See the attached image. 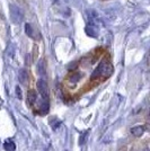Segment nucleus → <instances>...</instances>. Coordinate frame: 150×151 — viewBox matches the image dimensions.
Here are the masks:
<instances>
[{"mask_svg":"<svg viewBox=\"0 0 150 151\" xmlns=\"http://www.w3.org/2000/svg\"><path fill=\"white\" fill-rule=\"evenodd\" d=\"M9 14H10L11 21L14 24H21L24 20V11L17 5H10L9 6Z\"/></svg>","mask_w":150,"mask_h":151,"instance_id":"1","label":"nucleus"},{"mask_svg":"<svg viewBox=\"0 0 150 151\" xmlns=\"http://www.w3.org/2000/svg\"><path fill=\"white\" fill-rule=\"evenodd\" d=\"M86 33L92 37H96V35L98 34V27L95 20H89L88 25L86 26Z\"/></svg>","mask_w":150,"mask_h":151,"instance_id":"2","label":"nucleus"},{"mask_svg":"<svg viewBox=\"0 0 150 151\" xmlns=\"http://www.w3.org/2000/svg\"><path fill=\"white\" fill-rule=\"evenodd\" d=\"M25 32H26L27 36L33 37V27L31 24H26V25H25Z\"/></svg>","mask_w":150,"mask_h":151,"instance_id":"3","label":"nucleus"}]
</instances>
